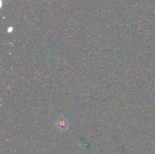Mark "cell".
Wrapping results in <instances>:
<instances>
[{
  "label": "cell",
  "instance_id": "6da1fadb",
  "mask_svg": "<svg viewBox=\"0 0 155 154\" xmlns=\"http://www.w3.org/2000/svg\"><path fill=\"white\" fill-rule=\"evenodd\" d=\"M56 127L58 128L60 131H65V130L68 129L70 126L69 121L64 117H60L56 120L55 122Z\"/></svg>",
  "mask_w": 155,
  "mask_h": 154
}]
</instances>
